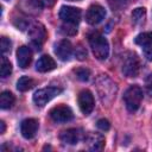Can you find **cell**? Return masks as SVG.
<instances>
[{
    "instance_id": "obj_1",
    "label": "cell",
    "mask_w": 152,
    "mask_h": 152,
    "mask_svg": "<svg viewBox=\"0 0 152 152\" xmlns=\"http://www.w3.org/2000/svg\"><path fill=\"white\" fill-rule=\"evenodd\" d=\"M96 88H97V93L100 95V99L104 104H109L115 99L116 86L106 75L99 76V78L96 80Z\"/></svg>"
},
{
    "instance_id": "obj_2",
    "label": "cell",
    "mask_w": 152,
    "mask_h": 152,
    "mask_svg": "<svg viewBox=\"0 0 152 152\" xmlns=\"http://www.w3.org/2000/svg\"><path fill=\"white\" fill-rule=\"evenodd\" d=\"M88 40H89V45L91 48V51L94 53V56L102 61L106 59L108 57L109 53V45L107 39L99 32H91L88 36Z\"/></svg>"
},
{
    "instance_id": "obj_3",
    "label": "cell",
    "mask_w": 152,
    "mask_h": 152,
    "mask_svg": "<svg viewBox=\"0 0 152 152\" xmlns=\"http://www.w3.org/2000/svg\"><path fill=\"white\" fill-rule=\"evenodd\" d=\"M124 101L126 108L129 112H135L142 101V90L138 86H131L124 94Z\"/></svg>"
},
{
    "instance_id": "obj_4",
    "label": "cell",
    "mask_w": 152,
    "mask_h": 152,
    "mask_svg": "<svg viewBox=\"0 0 152 152\" xmlns=\"http://www.w3.org/2000/svg\"><path fill=\"white\" fill-rule=\"evenodd\" d=\"M61 93H62V88H58V87H46V88L38 89L33 94V102L39 107H44L49 101L58 96Z\"/></svg>"
},
{
    "instance_id": "obj_5",
    "label": "cell",
    "mask_w": 152,
    "mask_h": 152,
    "mask_svg": "<svg viewBox=\"0 0 152 152\" xmlns=\"http://www.w3.org/2000/svg\"><path fill=\"white\" fill-rule=\"evenodd\" d=\"M140 70V62L134 52H128L122 59V72L127 77L138 76Z\"/></svg>"
},
{
    "instance_id": "obj_6",
    "label": "cell",
    "mask_w": 152,
    "mask_h": 152,
    "mask_svg": "<svg viewBox=\"0 0 152 152\" xmlns=\"http://www.w3.org/2000/svg\"><path fill=\"white\" fill-rule=\"evenodd\" d=\"M46 30L40 23H34L28 30V37L31 39V43L36 46L37 50H40V46L46 39Z\"/></svg>"
},
{
    "instance_id": "obj_7",
    "label": "cell",
    "mask_w": 152,
    "mask_h": 152,
    "mask_svg": "<svg viewBox=\"0 0 152 152\" xmlns=\"http://www.w3.org/2000/svg\"><path fill=\"white\" fill-rule=\"evenodd\" d=\"M49 114H50L51 120L55 121V122H68L74 118L72 110L70 109V107H68L65 104L55 106L50 110Z\"/></svg>"
},
{
    "instance_id": "obj_8",
    "label": "cell",
    "mask_w": 152,
    "mask_h": 152,
    "mask_svg": "<svg viewBox=\"0 0 152 152\" xmlns=\"http://www.w3.org/2000/svg\"><path fill=\"white\" fill-rule=\"evenodd\" d=\"M59 18L66 24L77 25L81 20V10L71 6H63L59 10Z\"/></svg>"
},
{
    "instance_id": "obj_9",
    "label": "cell",
    "mask_w": 152,
    "mask_h": 152,
    "mask_svg": "<svg viewBox=\"0 0 152 152\" xmlns=\"http://www.w3.org/2000/svg\"><path fill=\"white\" fill-rule=\"evenodd\" d=\"M77 101H78V107L84 115H89L93 112L95 103H94V96L89 90L84 89L80 91Z\"/></svg>"
},
{
    "instance_id": "obj_10",
    "label": "cell",
    "mask_w": 152,
    "mask_h": 152,
    "mask_svg": "<svg viewBox=\"0 0 152 152\" xmlns=\"http://www.w3.org/2000/svg\"><path fill=\"white\" fill-rule=\"evenodd\" d=\"M134 42L135 44L141 46L142 53L146 57V59L152 61V32H144L138 34Z\"/></svg>"
},
{
    "instance_id": "obj_11",
    "label": "cell",
    "mask_w": 152,
    "mask_h": 152,
    "mask_svg": "<svg viewBox=\"0 0 152 152\" xmlns=\"http://www.w3.org/2000/svg\"><path fill=\"white\" fill-rule=\"evenodd\" d=\"M106 17V10L95 4V5H91L88 10H87V13H86V20L88 24L90 25H97L100 24Z\"/></svg>"
},
{
    "instance_id": "obj_12",
    "label": "cell",
    "mask_w": 152,
    "mask_h": 152,
    "mask_svg": "<svg viewBox=\"0 0 152 152\" xmlns=\"http://www.w3.org/2000/svg\"><path fill=\"white\" fill-rule=\"evenodd\" d=\"M104 137L100 133H93L89 132L84 138V144L88 150L90 151H101L104 147Z\"/></svg>"
},
{
    "instance_id": "obj_13",
    "label": "cell",
    "mask_w": 152,
    "mask_h": 152,
    "mask_svg": "<svg viewBox=\"0 0 152 152\" xmlns=\"http://www.w3.org/2000/svg\"><path fill=\"white\" fill-rule=\"evenodd\" d=\"M59 139L63 144L75 145L82 139V132L78 128H68L59 134Z\"/></svg>"
},
{
    "instance_id": "obj_14",
    "label": "cell",
    "mask_w": 152,
    "mask_h": 152,
    "mask_svg": "<svg viewBox=\"0 0 152 152\" xmlns=\"http://www.w3.org/2000/svg\"><path fill=\"white\" fill-rule=\"evenodd\" d=\"M55 53L61 61H69L72 56V45L69 40L63 39L58 42L55 46Z\"/></svg>"
},
{
    "instance_id": "obj_15",
    "label": "cell",
    "mask_w": 152,
    "mask_h": 152,
    "mask_svg": "<svg viewBox=\"0 0 152 152\" xmlns=\"http://www.w3.org/2000/svg\"><path fill=\"white\" fill-rule=\"evenodd\" d=\"M38 131V121L36 119H25L20 125L21 135L25 139H32Z\"/></svg>"
},
{
    "instance_id": "obj_16",
    "label": "cell",
    "mask_w": 152,
    "mask_h": 152,
    "mask_svg": "<svg viewBox=\"0 0 152 152\" xmlns=\"http://www.w3.org/2000/svg\"><path fill=\"white\" fill-rule=\"evenodd\" d=\"M32 61V51L30 50L28 46L26 45H23L20 46L18 50H17V62H18V65L23 69L27 68L30 65Z\"/></svg>"
},
{
    "instance_id": "obj_17",
    "label": "cell",
    "mask_w": 152,
    "mask_h": 152,
    "mask_svg": "<svg viewBox=\"0 0 152 152\" xmlns=\"http://www.w3.org/2000/svg\"><path fill=\"white\" fill-rule=\"evenodd\" d=\"M56 68V62L53 61L52 57L48 56V55H43L36 63V69L39 72H48L51 71Z\"/></svg>"
},
{
    "instance_id": "obj_18",
    "label": "cell",
    "mask_w": 152,
    "mask_h": 152,
    "mask_svg": "<svg viewBox=\"0 0 152 152\" xmlns=\"http://www.w3.org/2000/svg\"><path fill=\"white\" fill-rule=\"evenodd\" d=\"M14 101H15L14 95L11 91H2L1 93V95H0V107L2 109L11 108L13 106Z\"/></svg>"
},
{
    "instance_id": "obj_19",
    "label": "cell",
    "mask_w": 152,
    "mask_h": 152,
    "mask_svg": "<svg viewBox=\"0 0 152 152\" xmlns=\"http://www.w3.org/2000/svg\"><path fill=\"white\" fill-rule=\"evenodd\" d=\"M33 86H34V81L32 78L27 77V76L20 77L17 82V89L19 91H27L31 88H33Z\"/></svg>"
},
{
    "instance_id": "obj_20",
    "label": "cell",
    "mask_w": 152,
    "mask_h": 152,
    "mask_svg": "<svg viewBox=\"0 0 152 152\" xmlns=\"http://www.w3.org/2000/svg\"><path fill=\"white\" fill-rule=\"evenodd\" d=\"M12 72V64L10 63V61L6 57H1V64H0V75L1 77H7L10 76Z\"/></svg>"
},
{
    "instance_id": "obj_21",
    "label": "cell",
    "mask_w": 152,
    "mask_h": 152,
    "mask_svg": "<svg viewBox=\"0 0 152 152\" xmlns=\"http://www.w3.org/2000/svg\"><path fill=\"white\" fill-rule=\"evenodd\" d=\"M146 10L144 7H138L132 12V20L134 24H141L145 19Z\"/></svg>"
},
{
    "instance_id": "obj_22",
    "label": "cell",
    "mask_w": 152,
    "mask_h": 152,
    "mask_svg": "<svg viewBox=\"0 0 152 152\" xmlns=\"http://www.w3.org/2000/svg\"><path fill=\"white\" fill-rule=\"evenodd\" d=\"M108 1L113 10H122L134 0H108Z\"/></svg>"
},
{
    "instance_id": "obj_23",
    "label": "cell",
    "mask_w": 152,
    "mask_h": 152,
    "mask_svg": "<svg viewBox=\"0 0 152 152\" xmlns=\"http://www.w3.org/2000/svg\"><path fill=\"white\" fill-rule=\"evenodd\" d=\"M76 77L80 80V81H88L89 80V76H90V71L89 69L87 68H77L74 70Z\"/></svg>"
},
{
    "instance_id": "obj_24",
    "label": "cell",
    "mask_w": 152,
    "mask_h": 152,
    "mask_svg": "<svg viewBox=\"0 0 152 152\" xmlns=\"http://www.w3.org/2000/svg\"><path fill=\"white\" fill-rule=\"evenodd\" d=\"M61 31H62L64 34H66V36H74V34L77 33L76 25H74V24H66V23H64V24L62 25Z\"/></svg>"
},
{
    "instance_id": "obj_25",
    "label": "cell",
    "mask_w": 152,
    "mask_h": 152,
    "mask_svg": "<svg viewBox=\"0 0 152 152\" xmlns=\"http://www.w3.org/2000/svg\"><path fill=\"white\" fill-rule=\"evenodd\" d=\"M31 2L36 6V7H52L56 2V0H31Z\"/></svg>"
},
{
    "instance_id": "obj_26",
    "label": "cell",
    "mask_w": 152,
    "mask_h": 152,
    "mask_svg": "<svg viewBox=\"0 0 152 152\" xmlns=\"http://www.w3.org/2000/svg\"><path fill=\"white\" fill-rule=\"evenodd\" d=\"M75 56L77 59L80 61H83L87 58V50L82 46V45H78L76 49H75Z\"/></svg>"
},
{
    "instance_id": "obj_27",
    "label": "cell",
    "mask_w": 152,
    "mask_h": 152,
    "mask_svg": "<svg viewBox=\"0 0 152 152\" xmlns=\"http://www.w3.org/2000/svg\"><path fill=\"white\" fill-rule=\"evenodd\" d=\"M11 50V42L7 37H1V51L2 53L8 52Z\"/></svg>"
},
{
    "instance_id": "obj_28",
    "label": "cell",
    "mask_w": 152,
    "mask_h": 152,
    "mask_svg": "<svg viewBox=\"0 0 152 152\" xmlns=\"http://www.w3.org/2000/svg\"><path fill=\"white\" fill-rule=\"evenodd\" d=\"M96 125H97V127H99L101 131H108V129L110 128V124H109V121L106 120V119H100Z\"/></svg>"
},
{
    "instance_id": "obj_29",
    "label": "cell",
    "mask_w": 152,
    "mask_h": 152,
    "mask_svg": "<svg viewBox=\"0 0 152 152\" xmlns=\"http://www.w3.org/2000/svg\"><path fill=\"white\" fill-rule=\"evenodd\" d=\"M145 88L150 96H152V74H150L145 80Z\"/></svg>"
},
{
    "instance_id": "obj_30",
    "label": "cell",
    "mask_w": 152,
    "mask_h": 152,
    "mask_svg": "<svg viewBox=\"0 0 152 152\" xmlns=\"http://www.w3.org/2000/svg\"><path fill=\"white\" fill-rule=\"evenodd\" d=\"M5 128H6L5 122L4 121H0V133H4L5 132Z\"/></svg>"
},
{
    "instance_id": "obj_31",
    "label": "cell",
    "mask_w": 152,
    "mask_h": 152,
    "mask_svg": "<svg viewBox=\"0 0 152 152\" xmlns=\"http://www.w3.org/2000/svg\"><path fill=\"white\" fill-rule=\"evenodd\" d=\"M70 1H77V0H70Z\"/></svg>"
}]
</instances>
